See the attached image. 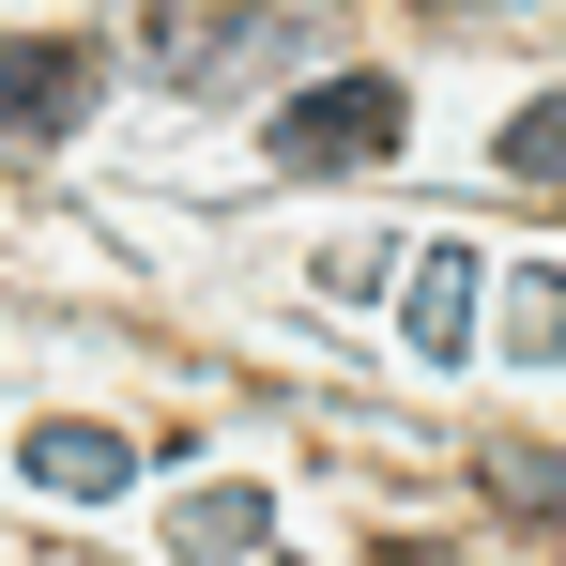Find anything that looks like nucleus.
<instances>
[{
    "mask_svg": "<svg viewBox=\"0 0 566 566\" xmlns=\"http://www.w3.org/2000/svg\"><path fill=\"white\" fill-rule=\"evenodd\" d=\"M505 353H536V368L566 353V276H521V291H505Z\"/></svg>",
    "mask_w": 566,
    "mask_h": 566,
    "instance_id": "6",
    "label": "nucleus"
},
{
    "mask_svg": "<svg viewBox=\"0 0 566 566\" xmlns=\"http://www.w3.org/2000/svg\"><path fill=\"white\" fill-rule=\"evenodd\" d=\"M93 107V46L77 31H0V138H62Z\"/></svg>",
    "mask_w": 566,
    "mask_h": 566,
    "instance_id": "2",
    "label": "nucleus"
},
{
    "mask_svg": "<svg viewBox=\"0 0 566 566\" xmlns=\"http://www.w3.org/2000/svg\"><path fill=\"white\" fill-rule=\"evenodd\" d=\"M245 31H276V0H154L169 77H199V46H245Z\"/></svg>",
    "mask_w": 566,
    "mask_h": 566,
    "instance_id": "5",
    "label": "nucleus"
},
{
    "mask_svg": "<svg viewBox=\"0 0 566 566\" xmlns=\"http://www.w3.org/2000/svg\"><path fill=\"white\" fill-rule=\"evenodd\" d=\"M505 169H521V185H552V199H566V93H552V107H521V123H505Z\"/></svg>",
    "mask_w": 566,
    "mask_h": 566,
    "instance_id": "7",
    "label": "nucleus"
},
{
    "mask_svg": "<svg viewBox=\"0 0 566 566\" xmlns=\"http://www.w3.org/2000/svg\"><path fill=\"white\" fill-rule=\"evenodd\" d=\"M398 123H413L398 77H322V93L276 107V169H306V185H322V169H382V154H398Z\"/></svg>",
    "mask_w": 566,
    "mask_h": 566,
    "instance_id": "1",
    "label": "nucleus"
},
{
    "mask_svg": "<svg viewBox=\"0 0 566 566\" xmlns=\"http://www.w3.org/2000/svg\"><path fill=\"white\" fill-rule=\"evenodd\" d=\"M123 474H138L123 429H31V490H62V505H107Z\"/></svg>",
    "mask_w": 566,
    "mask_h": 566,
    "instance_id": "3",
    "label": "nucleus"
},
{
    "mask_svg": "<svg viewBox=\"0 0 566 566\" xmlns=\"http://www.w3.org/2000/svg\"><path fill=\"white\" fill-rule=\"evenodd\" d=\"M490 490H505V505H552V521H566V474H552V460H490Z\"/></svg>",
    "mask_w": 566,
    "mask_h": 566,
    "instance_id": "9",
    "label": "nucleus"
},
{
    "mask_svg": "<svg viewBox=\"0 0 566 566\" xmlns=\"http://www.w3.org/2000/svg\"><path fill=\"white\" fill-rule=\"evenodd\" d=\"M398 322H413V353H474V261L460 245L413 261V306H398Z\"/></svg>",
    "mask_w": 566,
    "mask_h": 566,
    "instance_id": "4",
    "label": "nucleus"
},
{
    "mask_svg": "<svg viewBox=\"0 0 566 566\" xmlns=\"http://www.w3.org/2000/svg\"><path fill=\"white\" fill-rule=\"evenodd\" d=\"M185 536H199V552H245V536H261V490H199Z\"/></svg>",
    "mask_w": 566,
    "mask_h": 566,
    "instance_id": "8",
    "label": "nucleus"
}]
</instances>
